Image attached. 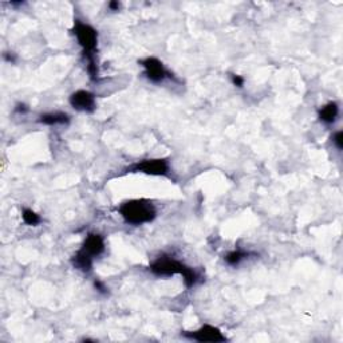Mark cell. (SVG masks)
<instances>
[{
    "instance_id": "6da1fadb",
    "label": "cell",
    "mask_w": 343,
    "mask_h": 343,
    "mask_svg": "<svg viewBox=\"0 0 343 343\" xmlns=\"http://www.w3.org/2000/svg\"><path fill=\"white\" fill-rule=\"evenodd\" d=\"M149 269L156 276H173V275H181L184 277V283L187 287H193L197 283V273L192 268L183 264L181 261L176 260L170 256H160L154 263L150 264Z\"/></svg>"
},
{
    "instance_id": "7a4b0ae2",
    "label": "cell",
    "mask_w": 343,
    "mask_h": 343,
    "mask_svg": "<svg viewBox=\"0 0 343 343\" xmlns=\"http://www.w3.org/2000/svg\"><path fill=\"white\" fill-rule=\"evenodd\" d=\"M120 214L128 224L141 225L156 218V209L148 200H130L118 208Z\"/></svg>"
},
{
    "instance_id": "3957f363",
    "label": "cell",
    "mask_w": 343,
    "mask_h": 343,
    "mask_svg": "<svg viewBox=\"0 0 343 343\" xmlns=\"http://www.w3.org/2000/svg\"><path fill=\"white\" fill-rule=\"evenodd\" d=\"M73 32H74V35L78 39L79 46L83 48L85 58L87 61L89 59H94V52L97 50L98 43L97 31L91 26H89V24H85L82 22L77 20L74 24V28H73Z\"/></svg>"
},
{
    "instance_id": "277c9868",
    "label": "cell",
    "mask_w": 343,
    "mask_h": 343,
    "mask_svg": "<svg viewBox=\"0 0 343 343\" xmlns=\"http://www.w3.org/2000/svg\"><path fill=\"white\" fill-rule=\"evenodd\" d=\"M183 335L188 338V339H193L203 343L226 342V338L222 335V332L217 327H213V326H209V324H205V326H203L199 330H196V331L183 332Z\"/></svg>"
},
{
    "instance_id": "5b68a950",
    "label": "cell",
    "mask_w": 343,
    "mask_h": 343,
    "mask_svg": "<svg viewBox=\"0 0 343 343\" xmlns=\"http://www.w3.org/2000/svg\"><path fill=\"white\" fill-rule=\"evenodd\" d=\"M141 65L145 69V75L148 77L149 81L154 83L162 82L166 78H173L172 74L164 67L162 62L157 58H146L141 61Z\"/></svg>"
},
{
    "instance_id": "8992f818",
    "label": "cell",
    "mask_w": 343,
    "mask_h": 343,
    "mask_svg": "<svg viewBox=\"0 0 343 343\" xmlns=\"http://www.w3.org/2000/svg\"><path fill=\"white\" fill-rule=\"evenodd\" d=\"M132 172H142L146 175H166L169 170V165L166 160H145L138 162L130 168Z\"/></svg>"
},
{
    "instance_id": "52a82bcc",
    "label": "cell",
    "mask_w": 343,
    "mask_h": 343,
    "mask_svg": "<svg viewBox=\"0 0 343 343\" xmlns=\"http://www.w3.org/2000/svg\"><path fill=\"white\" fill-rule=\"evenodd\" d=\"M70 105L77 110L91 113L95 110V97L86 90H78L74 94H71Z\"/></svg>"
},
{
    "instance_id": "ba28073f",
    "label": "cell",
    "mask_w": 343,
    "mask_h": 343,
    "mask_svg": "<svg viewBox=\"0 0 343 343\" xmlns=\"http://www.w3.org/2000/svg\"><path fill=\"white\" fill-rule=\"evenodd\" d=\"M81 250L83 252H86L87 255H90L91 257L99 256V255L105 251V242H103V238L101 235L98 234H90L87 238H86L85 243Z\"/></svg>"
},
{
    "instance_id": "9c48e42d",
    "label": "cell",
    "mask_w": 343,
    "mask_h": 343,
    "mask_svg": "<svg viewBox=\"0 0 343 343\" xmlns=\"http://www.w3.org/2000/svg\"><path fill=\"white\" fill-rule=\"evenodd\" d=\"M93 259L90 255H87L86 252H83L82 250H79L77 254L73 257V265L75 268L79 269V271H83V272H90L91 268H93Z\"/></svg>"
},
{
    "instance_id": "30bf717a",
    "label": "cell",
    "mask_w": 343,
    "mask_h": 343,
    "mask_svg": "<svg viewBox=\"0 0 343 343\" xmlns=\"http://www.w3.org/2000/svg\"><path fill=\"white\" fill-rule=\"evenodd\" d=\"M339 114V107L336 105L335 102H330L328 105L323 106L319 111V118L320 121L326 122V124H332L335 121L336 117Z\"/></svg>"
},
{
    "instance_id": "8fae6325",
    "label": "cell",
    "mask_w": 343,
    "mask_h": 343,
    "mask_svg": "<svg viewBox=\"0 0 343 343\" xmlns=\"http://www.w3.org/2000/svg\"><path fill=\"white\" fill-rule=\"evenodd\" d=\"M70 121L69 120V116L65 113H48L43 114L40 117V122L42 124H46V125H63V124H67Z\"/></svg>"
},
{
    "instance_id": "7c38bea8",
    "label": "cell",
    "mask_w": 343,
    "mask_h": 343,
    "mask_svg": "<svg viewBox=\"0 0 343 343\" xmlns=\"http://www.w3.org/2000/svg\"><path fill=\"white\" fill-rule=\"evenodd\" d=\"M250 255H251L250 252H244V251L240 250L232 251V252H230V254L225 256V261L230 265H238L240 261L244 260V259L250 256Z\"/></svg>"
},
{
    "instance_id": "4fadbf2b",
    "label": "cell",
    "mask_w": 343,
    "mask_h": 343,
    "mask_svg": "<svg viewBox=\"0 0 343 343\" xmlns=\"http://www.w3.org/2000/svg\"><path fill=\"white\" fill-rule=\"evenodd\" d=\"M22 217H23V221L26 222L27 225L34 226V225H38V224L40 222L39 214H36L35 212L31 211V209H24Z\"/></svg>"
},
{
    "instance_id": "5bb4252c",
    "label": "cell",
    "mask_w": 343,
    "mask_h": 343,
    "mask_svg": "<svg viewBox=\"0 0 343 343\" xmlns=\"http://www.w3.org/2000/svg\"><path fill=\"white\" fill-rule=\"evenodd\" d=\"M87 73H89L91 81H97L98 79V67L95 63V58L89 59V65H87Z\"/></svg>"
},
{
    "instance_id": "9a60e30c",
    "label": "cell",
    "mask_w": 343,
    "mask_h": 343,
    "mask_svg": "<svg viewBox=\"0 0 343 343\" xmlns=\"http://www.w3.org/2000/svg\"><path fill=\"white\" fill-rule=\"evenodd\" d=\"M334 144L336 145V148L342 150L343 149V133L342 132H336L335 136H334Z\"/></svg>"
},
{
    "instance_id": "2e32d148",
    "label": "cell",
    "mask_w": 343,
    "mask_h": 343,
    "mask_svg": "<svg viewBox=\"0 0 343 343\" xmlns=\"http://www.w3.org/2000/svg\"><path fill=\"white\" fill-rule=\"evenodd\" d=\"M231 78H232V82H234L235 86H238V87H243V85H244V78H243V77L234 74Z\"/></svg>"
},
{
    "instance_id": "e0dca14e",
    "label": "cell",
    "mask_w": 343,
    "mask_h": 343,
    "mask_svg": "<svg viewBox=\"0 0 343 343\" xmlns=\"http://www.w3.org/2000/svg\"><path fill=\"white\" fill-rule=\"evenodd\" d=\"M94 285H95V289L99 291V293H102V294H106L107 293V289H106V285L102 283V281H99V280H95L94 281Z\"/></svg>"
},
{
    "instance_id": "ac0fdd59",
    "label": "cell",
    "mask_w": 343,
    "mask_h": 343,
    "mask_svg": "<svg viewBox=\"0 0 343 343\" xmlns=\"http://www.w3.org/2000/svg\"><path fill=\"white\" fill-rule=\"evenodd\" d=\"M15 111H16V113L24 114V113H27V111H28V107L24 105V103H18V105H16Z\"/></svg>"
},
{
    "instance_id": "d6986e66",
    "label": "cell",
    "mask_w": 343,
    "mask_h": 343,
    "mask_svg": "<svg viewBox=\"0 0 343 343\" xmlns=\"http://www.w3.org/2000/svg\"><path fill=\"white\" fill-rule=\"evenodd\" d=\"M109 7H110V10H113V11H118V8H120V3H118V2H110Z\"/></svg>"
}]
</instances>
